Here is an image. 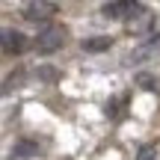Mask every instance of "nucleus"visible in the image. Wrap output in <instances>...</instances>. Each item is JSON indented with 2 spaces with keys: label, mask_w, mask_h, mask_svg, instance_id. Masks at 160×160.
Segmentation results:
<instances>
[{
  "label": "nucleus",
  "mask_w": 160,
  "mask_h": 160,
  "mask_svg": "<svg viewBox=\"0 0 160 160\" xmlns=\"http://www.w3.org/2000/svg\"><path fill=\"white\" fill-rule=\"evenodd\" d=\"M101 12H104V18H113V21H133V18L145 15L139 0H110Z\"/></svg>",
  "instance_id": "1"
},
{
  "label": "nucleus",
  "mask_w": 160,
  "mask_h": 160,
  "mask_svg": "<svg viewBox=\"0 0 160 160\" xmlns=\"http://www.w3.org/2000/svg\"><path fill=\"white\" fill-rule=\"evenodd\" d=\"M65 45V30L62 27H48L36 36V51L39 53H53Z\"/></svg>",
  "instance_id": "2"
},
{
  "label": "nucleus",
  "mask_w": 160,
  "mask_h": 160,
  "mask_svg": "<svg viewBox=\"0 0 160 160\" xmlns=\"http://www.w3.org/2000/svg\"><path fill=\"white\" fill-rule=\"evenodd\" d=\"M0 45H3V53L15 57V53H24V51H27V36H24L21 30L6 27L3 33H0Z\"/></svg>",
  "instance_id": "3"
},
{
  "label": "nucleus",
  "mask_w": 160,
  "mask_h": 160,
  "mask_svg": "<svg viewBox=\"0 0 160 160\" xmlns=\"http://www.w3.org/2000/svg\"><path fill=\"white\" fill-rule=\"evenodd\" d=\"M53 12H57L53 3H48V0H33V3L24 9V18H30V21H48Z\"/></svg>",
  "instance_id": "4"
},
{
  "label": "nucleus",
  "mask_w": 160,
  "mask_h": 160,
  "mask_svg": "<svg viewBox=\"0 0 160 160\" xmlns=\"http://www.w3.org/2000/svg\"><path fill=\"white\" fill-rule=\"evenodd\" d=\"M15 160H30V157H36L39 154V145L36 142H30V139H21V142H15L12 145V151H9Z\"/></svg>",
  "instance_id": "5"
},
{
  "label": "nucleus",
  "mask_w": 160,
  "mask_h": 160,
  "mask_svg": "<svg viewBox=\"0 0 160 160\" xmlns=\"http://www.w3.org/2000/svg\"><path fill=\"white\" fill-rule=\"evenodd\" d=\"M110 45H113V39H107V36H92V39H83V51H89V53L110 51Z\"/></svg>",
  "instance_id": "6"
},
{
  "label": "nucleus",
  "mask_w": 160,
  "mask_h": 160,
  "mask_svg": "<svg viewBox=\"0 0 160 160\" xmlns=\"http://www.w3.org/2000/svg\"><path fill=\"white\" fill-rule=\"evenodd\" d=\"M137 160H157V145L142 142V145H139V151H137Z\"/></svg>",
  "instance_id": "7"
},
{
  "label": "nucleus",
  "mask_w": 160,
  "mask_h": 160,
  "mask_svg": "<svg viewBox=\"0 0 160 160\" xmlns=\"http://www.w3.org/2000/svg\"><path fill=\"white\" fill-rule=\"evenodd\" d=\"M137 83H142V89H154V80H151L148 74H139V77H137Z\"/></svg>",
  "instance_id": "8"
}]
</instances>
